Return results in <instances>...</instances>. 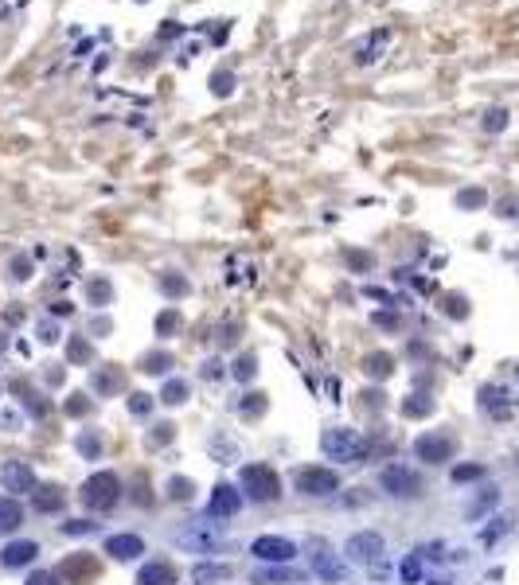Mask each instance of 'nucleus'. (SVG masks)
<instances>
[{
	"label": "nucleus",
	"mask_w": 519,
	"mask_h": 585,
	"mask_svg": "<svg viewBox=\"0 0 519 585\" xmlns=\"http://www.w3.org/2000/svg\"><path fill=\"white\" fill-rule=\"evenodd\" d=\"M320 449H324L332 461H344V465H355V461L367 456V441H363L355 430H324Z\"/></svg>",
	"instance_id": "f257e3e1"
},
{
	"label": "nucleus",
	"mask_w": 519,
	"mask_h": 585,
	"mask_svg": "<svg viewBox=\"0 0 519 585\" xmlns=\"http://www.w3.org/2000/svg\"><path fill=\"white\" fill-rule=\"evenodd\" d=\"M242 492L254 503H269L281 496V476L269 465H246L242 468Z\"/></svg>",
	"instance_id": "f03ea898"
},
{
	"label": "nucleus",
	"mask_w": 519,
	"mask_h": 585,
	"mask_svg": "<svg viewBox=\"0 0 519 585\" xmlns=\"http://www.w3.org/2000/svg\"><path fill=\"white\" fill-rule=\"evenodd\" d=\"M118 500H121V480L113 472H94L82 484V503L90 511H109Z\"/></svg>",
	"instance_id": "7ed1b4c3"
},
{
	"label": "nucleus",
	"mask_w": 519,
	"mask_h": 585,
	"mask_svg": "<svg viewBox=\"0 0 519 585\" xmlns=\"http://www.w3.org/2000/svg\"><path fill=\"white\" fill-rule=\"evenodd\" d=\"M309 566H313L316 577H324V582H344V577H348V566H344L336 550L328 547V542H320V538L309 542Z\"/></svg>",
	"instance_id": "20e7f679"
},
{
	"label": "nucleus",
	"mask_w": 519,
	"mask_h": 585,
	"mask_svg": "<svg viewBox=\"0 0 519 585\" xmlns=\"http://www.w3.org/2000/svg\"><path fill=\"white\" fill-rule=\"evenodd\" d=\"M0 488L12 496H32L36 492V472L27 461H4L0 465Z\"/></svg>",
	"instance_id": "39448f33"
},
{
	"label": "nucleus",
	"mask_w": 519,
	"mask_h": 585,
	"mask_svg": "<svg viewBox=\"0 0 519 585\" xmlns=\"http://www.w3.org/2000/svg\"><path fill=\"white\" fill-rule=\"evenodd\" d=\"M344 554H348L351 562H363V566H379L383 562V535L379 531H360V535L348 538V547H344Z\"/></svg>",
	"instance_id": "423d86ee"
},
{
	"label": "nucleus",
	"mask_w": 519,
	"mask_h": 585,
	"mask_svg": "<svg viewBox=\"0 0 519 585\" xmlns=\"http://www.w3.org/2000/svg\"><path fill=\"white\" fill-rule=\"evenodd\" d=\"M250 554H254V558H262V562H274V566H285V562H293V558H297V547H293L289 538L262 535V538H254Z\"/></svg>",
	"instance_id": "0eeeda50"
},
{
	"label": "nucleus",
	"mask_w": 519,
	"mask_h": 585,
	"mask_svg": "<svg viewBox=\"0 0 519 585\" xmlns=\"http://www.w3.org/2000/svg\"><path fill=\"white\" fill-rule=\"evenodd\" d=\"M297 488H301L305 496H332V492L340 488V476L332 468H301V472H297Z\"/></svg>",
	"instance_id": "6e6552de"
},
{
	"label": "nucleus",
	"mask_w": 519,
	"mask_h": 585,
	"mask_svg": "<svg viewBox=\"0 0 519 585\" xmlns=\"http://www.w3.org/2000/svg\"><path fill=\"white\" fill-rule=\"evenodd\" d=\"M379 484H383L390 496H418V476H414V468H402V465H390L383 468V476H379Z\"/></svg>",
	"instance_id": "1a4fd4ad"
},
{
	"label": "nucleus",
	"mask_w": 519,
	"mask_h": 585,
	"mask_svg": "<svg viewBox=\"0 0 519 585\" xmlns=\"http://www.w3.org/2000/svg\"><path fill=\"white\" fill-rule=\"evenodd\" d=\"M188 550H199V554H211V550L219 547V527L215 523H192L188 531H180L176 535Z\"/></svg>",
	"instance_id": "9d476101"
},
{
	"label": "nucleus",
	"mask_w": 519,
	"mask_h": 585,
	"mask_svg": "<svg viewBox=\"0 0 519 585\" xmlns=\"http://www.w3.org/2000/svg\"><path fill=\"white\" fill-rule=\"evenodd\" d=\"M414 453L422 456V461H430V465H441V461L453 456V437H445V433H426V437H418Z\"/></svg>",
	"instance_id": "9b49d317"
},
{
	"label": "nucleus",
	"mask_w": 519,
	"mask_h": 585,
	"mask_svg": "<svg viewBox=\"0 0 519 585\" xmlns=\"http://www.w3.org/2000/svg\"><path fill=\"white\" fill-rule=\"evenodd\" d=\"M242 507V492H234L230 484H219L215 492H211V500H207V515L211 519H227V515H234Z\"/></svg>",
	"instance_id": "f8f14e48"
},
{
	"label": "nucleus",
	"mask_w": 519,
	"mask_h": 585,
	"mask_svg": "<svg viewBox=\"0 0 519 585\" xmlns=\"http://www.w3.org/2000/svg\"><path fill=\"white\" fill-rule=\"evenodd\" d=\"M106 554L109 558H118V562H129L137 558V554H145V542L137 535H109L106 538Z\"/></svg>",
	"instance_id": "ddd939ff"
},
{
	"label": "nucleus",
	"mask_w": 519,
	"mask_h": 585,
	"mask_svg": "<svg viewBox=\"0 0 519 585\" xmlns=\"http://www.w3.org/2000/svg\"><path fill=\"white\" fill-rule=\"evenodd\" d=\"M481 406H484V414H492V418H511V414H516V406L507 402L504 386H484V390H481Z\"/></svg>",
	"instance_id": "4468645a"
},
{
	"label": "nucleus",
	"mask_w": 519,
	"mask_h": 585,
	"mask_svg": "<svg viewBox=\"0 0 519 585\" xmlns=\"http://www.w3.org/2000/svg\"><path fill=\"white\" fill-rule=\"evenodd\" d=\"M36 554H39L36 542L20 538V542H8V547L0 550V562H4L8 570H20V566H27V562H36Z\"/></svg>",
	"instance_id": "2eb2a0df"
},
{
	"label": "nucleus",
	"mask_w": 519,
	"mask_h": 585,
	"mask_svg": "<svg viewBox=\"0 0 519 585\" xmlns=\"http://www.w3.org/2000/svg\"><path fill=\"white\" fill-rule=\"evenodd\" d=\"M59 577H67V582H90V577H98V566L90 562V554H78V558H67L59 566Z\"/></svg>",
	"instance_id": "dca6fc26"
},
{
	"label": "nucleus",
	"mask_w": 519,
	"mask_h": 585,
	"mask_svg": "<svg viewBox=\"0 0 519 585\" xmlns=\"http://www.w3.org/2000/svg\"><path fill=\"white\" fill-rule=\"evenodd\" d=\"M137 585H176V570L168 562H148L145 570L137 573Z\"/></svg>",
	"instance_id": "f3484780"
},
{
	"label": "nucleus",
	"mask_w": 519,
	"mask_h": 585,
	"mask_svg": "<svg viewBox=\"0 0 519 585\" xmlns=\"http://www.w3.org/2000/svg\"><path fill=\"white\" fill-rule=\"evenodd\" d=\"M24 523V507L12 500V496H0V535H8Z\"/></svg>",
	"instance_id": "a211bd4d"
},
{
	"label": "nucleus",
	"mask_w": 519,
	"mask_h": 585,
	"mask_svg": "<svg viewBox=\"0 0 519 585\" xmlns=\"http://www.w3.org/2000/svg\"><path fill=\"white\" fill-rule=\"evenodd\" d=\"M32 507H36V511H59V507H63V492L55 488V484H43V488L32 492Z\"/></svg>",
	"instance_id": "6ab92c4d"
},
{
	"label": "nucleus",
	"mask_w": 519,
	"mask_h": 585,
	"mask_svg": "<svg viewBox=\"0 0 519 585\" xmlns=\"http://www.w3.org/2000/svg\"><path fill=\"white\" fill-rule=\"evenodd\" d=\"M258 585H281V582H301V570H289V566H269V570L254 573Z\"/></svg>",
	"instance_id": "aec40b11"
},
{
	"label": "nucleus",
	"mask_w": 519,
	"mask_h": 585,
	"mask_svg": "<svg viewBox=\"0 0 519 585\" xmlns=\"http://www.w3.org/2000/svg\"><path fill=\"white\" fill-rule=\"evenodd\" d=\"M86 297H90V305H94V309H106L109 300H113V285H109L106 277H94V281L86 285Z\"/></svg>",
	"instance_id": "412c9836"
},
{
	"label": "nucleus",
	"mask_w": 519,
	"mask_h": 585,
	"mask_svg": "<svg viewBox=\"0 0 519 585\" xmlns=\"http://www.w3.org/2000/svg\"><path fill=\"white\" fill-rule=\"evenodd\" d=\"M157 285H160V293H164V297L176 300V297H184V293H188V277H184V274H172V269H168V274H160Z\"/></svg>",
	"instance_id": "4be33fe9"
},
{
	"label": "nucleus",
	"mask_w": 519,
	"mask_h": 585,
	"mask_svg": "<svg viewBox=\"0 0 519 585\" xmlns=\"http://www.w3.org/2000/svg\"><path fill=\"white\" fill-rule=\"evenodd\" d=\"M67 359H71V363H90V359H94L90 340H86V335H71V344H67Z\"/></svg>",
	"instance_id": "5701e85b"
},
{
	"label": "nucleus",
	"mask_w": 519,
	"mask_h": 585,
	"mask_svg": "<svg viewBox=\"0 0 519 585\" xmlns=\"http://www.w3.org/2000/svg\"><path fill=\"white\" fill-rule=\"evenodd\" d=\"M188 395H192V390H188V382H184V379H172L168 386L160 390V402H164V406H180V402H188Z\"/></svg>",
	"instance_id": "b1692460"
},
{
	"label": "nucleus",
	"mask_w": 519,
	"mask_h": 585,
	"mask_svg": "<svg viewBox=\"0 0 519 585\" xmlns=\"http://www.w3.org/2000/svg\"><path fill=\"white\" fill-rule=\"evenodd\" d=\"M90 386H94L98 395H113V390L121 386V371H94Z\"/></svg>",
	"instance_id": "393cba45"
},
{
	"label": "nucleus",
	"mask_w": 519,
	"mask_h": 585,
	"mask_svg": "<svg viewBox=\"0 0 519 585\" xmlns=\"http://www.w3.org/2000/svg\"><path fill=\"white\" fill-rule=\"evenodd\" d=\"M434 410V398H426V395H414L402 402V418H426Z\"/></svg>",
	"instance_id": "a878e982"
},
{
	"label": "nucleus",
	"mask_w": 519,
	"mask_h": 585,
	"mask_svg": "<svg viewBox=\"0 0 519 585\" xmlns=\"http://www.w3.org/2000/svg\"><path fill=\"white\" fill-rule=\"evenodd\" d=\"M211 90H215L219 98L234 94V71H227V67H223V71H215V74H211Z\"/></svg>",
	"instance_id": "bb28decb"
},
{
	"label": "nucleus",
	"mask_w": 519,
	"mask_h": 585,
	"mask_svg": "<svg viewBox=\"0 0 519 585\" xmlns=\"http://www.w3.org/2000/svg\"><path fill=\"white\" fill-rule=\"evenodd\" d=\"M227 566H199V570H195V582L199 585H211V582H223V577H227Z\"/></svg>",
	"instance_id": "cd10ccee"
},
{
	"label": "nucleus",
	"mask_w": 519,
	"mask_h": 585,
	"mask_svg": "<svg viewBox=\"0 0 519 585\" xmlns=\"http://www.w3.org/2000/svg\"><path fill=\"white\" fill-rule=\"evenodd\" d=\"M363 371H367V375H375V379H386V375H390V355H383V351H379V355H371Z\"/></svg>",
	"instance_id": "c85d7f7f"
},
{
	"label": "nucleus",
	"mask_w": 519,
	"mask_h": 585,
	"mask_svg": "<svg viewBox=\"0 0 519 585\" xmlns=\"http://www.w3.org/2000/svg\"><path fill=\"white\" fill-rule=\"evenodd\" d=\"M168 367H172V355L157 351V355H145V367H141V371H148V375H164Z\"/></svg>",
	"instance_id": "c756f323"
},
{
	"label": "nucleus",
	"mask_w": 519,
	"mask_h": 585,
	"mask_svg": "<svg viewBox=\"0 0 519 585\" xmlns=\"http://www.w3.org/2000/svg\"><path fill=\"white\" fill-rule=\"evenodd\" d=\"M399 573H402V582H406V585H414V582H418V577H422V562H418V554H410V558L402 562V566H399Z\"/></svg>",
	"instance_id": "7c9ffc66"
},
{
	"label": "nucleus",
	"mask_w": 519,
	"mask_h": 585,
	"mask_svg": "<svg viewBox=\"0 0 519 585\" xmlns=\"http://www.w3.org/2000/svg\"><path fill=\"white\" fill-rule=\"evenodd\" d=\"M496 500H500V492H484L481 500H476V503H472V507H469V519H481V515L488 511V507H492Z\"/></svg>",
	"instance_id": "2f4dec72"
},
{
	"label": "nucleus",
	"mask_w": 519,
	"mask_h": 585,
	"mask_svg": "<svg viewBox=\"0 0 519 585\" xmlns=\"http://www.w3.org/2000/svg\"><path fill=\"white\" fill-rule=\"evenodd\" d=\"M504 531H507V519H492V527H484L481 542H484V547H492V542H496L500 535H504Z\"/></svg>",
	"instance_id": "473e14b6"
},
{
	"label": "nucleus",
	"mask_w": 519,
	"mask_h": 585,
	"mask_svg": "<svg viewBox=\"0 0 519 585\" xmlns=\"http://www.w3.org/2000/svg\"><path fill=\"white\" fill-rule=\"evenodd\" d=\"M481 476H484L481 465H461V468H453V480H457V484H465V480H481Z\"/></svg>",
	"instance_id": "72a5a7b5"
},
{
	"label": "nucleus",
	"mask_w": 519,
	"mask_h": 585,
	"mask_svg": "<svg viewBox=\"0 0 519 585\" xmlns=\"http://www.w3.org/2000/svg\"><path fill=\"white\" fill-rule=\"evenodd\" d=\"M457 203H461V207H481V203H484V191H481V188L461 191V195H457Z\"/></svg>",
	"instance_id": "f704fd0d"
},
{
	"label": "nucleus",
	"mask_w": 519,
	"mask_h": 585,
	"mask_svg": "<svg viewBox=\"0 0 519 585\" xmlns=\"http://www.w3.org/2000/svg\"><path fill=\"white\" fill-rule=\"evenodd\" d=\"M176 324H180V312H176V309H168V312H164V316L157 320V328H160V335H168L172 328H176Z\"/></svg>",
	"instance_id": "c9c22d12"
},
{
	"label": "nucleus",
	"mask_w": 519,
	"mask_h": 585,
	"mask_svg": "<svg viewBox=\"0 0 519 585\" xmlns=\"http://www.w3.org/2000/svg\"><path fill=\"white\" fill-rule=\"evenodd\" d=\"M67 535H90V531H98V523H86V519H71V523L63 527Z\"/></svg>",
	"instance_id": "e433bc0d"
},
{
	"label": "nucleus",
	"mask_w": 519,
	"mask_h": 585,
	"mask_svg": "<svg viewBox=\"0 0 519 585\" xmlns=\"http://www.w3.org/2000/svg\"><path fill=\"white\" fill-rule=\"evenodd\" d=\"M254 371H258L254 367V355H242L239 363H234V375H239V379H254Z\"/></svg>",
	"instance_id": "4c0bfd02"
},
{
	"label": "nucleus",
	"mask_w": 519,
	"mask_h": 585,
	"mask_svg": "<svg viewBox=\"0 0 519 585\" xmlns=\"http://www.w3.org/2000/svg\"><path fill=\"white\" fill-rule=\"evenodd\" d=\"M129 410H133V414H148V410H153V398H148V395H133V398H129Z\"/></svg>",
	"instance_id": "58836bf2"
},
{
	"label": "nucleus",
	"mask_w": 519,
	"mask_h": 585,
	"mask_svg": "<svg viewBox=\"0 0 519 585\" xmlns=\"http://www.w3.org/2000/svg\"><path fill=\"white\" fill-rule=\"evenodd\" d=\"M27 585H59V573H47V570H39L27 577Z\"/></svg>",
	"instance_id": "ea45409f"
},
{
	"label": "nucleus",
	"mask_w": 519,
	"mask_h": 585,
	"mask_svg": "<svg viewBox=\"0 0 519 585\" xmlns=\"http://www.w3.org/2000/svg\"><path fill=\"white\" fill-rule=\"evenodd\" d=\"M168 488H172V496H176V500H188V496H192V480H172Z\"/></svg>",
	"instance_id": "a19ab883"
},
{
	"label": "nucleus",
	"mask_w": 519,
	"mask_h": 585,
	"mask_svg": "<svg viewBox=\"0 0 519 585\" xmlns=\"http://www.w3.org/2000/svg\"><path fill=\"white\" fill-rule=\"evenodd\" d=\"M27 274H32V262H27V258H16V262H12V277H16V281H24Z\"/></svg>",
	"instance_id": "79ce46f5"
},
{
	"label": "nucleus",
	"mask_w": 519,
	"mask_h": 585,
	"mask_svg": "<svg viewBox=\"0 0 519 585\" xmlns=\"http://www.w3.org/2000/svg\"><path fill=\"white\" fill-rule=\"evenodd\" d=\"M39 340H43V344H55V340H59V335H55V324H51V320L39 324Z\"/></svg>",
	"instance_id": "37998d69"
},
{
	"label": "nucleus",
	"mask_w": 519,
	"mask_h": 585,
	"mask_svg": "<svg viewBox=\"0 0 519 585\" xmlns=\"http://www.w3.org/2000/svg\"><path fill=\"white\" fill-rule=\"evenodd\" d=\"M504 109H496V113H488V121H484V125H488V129H504Z\"/></svg>",
	"instance_id": "c03bdc74"
},
{
	"label": "nucleus",
	"mask_w": 519,
	"mask_h": 585,
	"mask_svg": "<svg viewBox=\"0 0 519 585\" xmlns=\"http://www.w3.org/2000/svg\"><path fill=\"white\" fill-rule=\"evenodd\" d=\"M348 262L355 265V269H363V265H371V258H367V254H355V250H348Z\"/></svg>",
	"instance_id": "a18cd8bd"
},
{
	"label": "nucleus",
	"mask_w": 519,
	"mask_h": 585,
	"mask_svg": "<svg viewBox=\"0 0 519 585\" xmlns=\"http://www.w3.org/2000/svg\"><path fill=\"white\" fill-rule=\"evenodd\" d=\"M78 449H82V453H98L102 445H98V437H82V441H78Z\"/></svg>",
	"instance_id": "49530a36"
},
{
	"label": "nucleus",
	"mask_w": 519,
	"mask_h": 585,
	"mask_svg": "<svg viewBox=\"0 0 519 585\" xmlns=\"http://www.w3.org/2000/svg\"><path fill=\"white\" fill-rule=\"evenodd\" d=\"M4 344H8V340H4V332H0V347H4Z\"/></svg>",
	"instance_id": "de8ad7c7"
},
{
	"label": "nucleus",
	"mask_w": 519,
	"mask_h": 585,
	"mask_svg": "<svg viewBox=\"0 0 519 585\" xmlns=\"http://www.w3.org/2000/svg\"><path fill=\"white\" fill-rule=\"evenodd\" d=\"M137 4H145V0H137Z\"/></svg>",
	"instance_id": "09e8293b"
}]
</instances>
